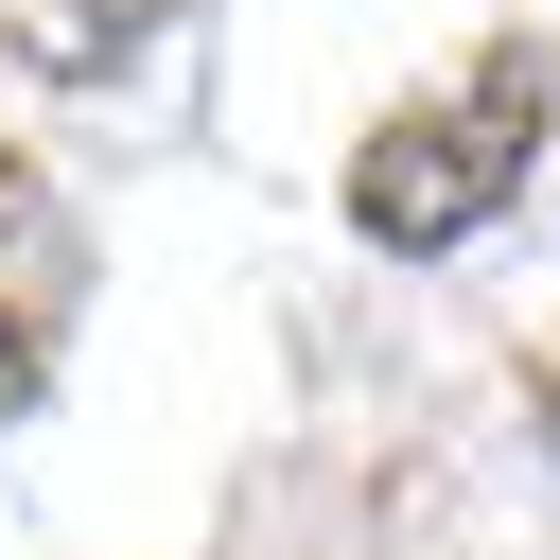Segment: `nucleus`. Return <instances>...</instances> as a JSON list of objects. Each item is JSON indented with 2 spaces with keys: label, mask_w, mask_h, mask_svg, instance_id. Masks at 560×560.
Here are the masks:
<instances>
[{
  "label": "nucleus",
  "mask_w": 560,
  "mask_h": 560,
  "mask_svg": "<svg viewBox=\"0 0 560 560\" xmlns=\"http://www.w3.org/2000/svg\"><path fill=\"white\" fill-rule=\"evenodd\" d=\"M0 35H18V70H122L140 0H0Z\"/></svg>",
  "instance_id": "obj_2"
},
{
  "label": "nucleus",
  "mask_w": 560,
  "mask_h": 560,
  "mask_svg": "<svg viewBox=\"0 0 560 560\" xmlns=\"http://www.w3.org/2000/svg\"><path fill=\"white\" fill-rule=\"evenodd\" d=\"M0 402H18V332H0Z\"/></svg>",
  "instance_id": "obj_3"
},
{
  "label": "nucleus",
  "mask_w": 560,
  "mask_h": 560,
  "mask_svg": "<svg viewBox=\"0 0 560 560\" xmlns=\"http://www.w3.org/2000/svg\"><path fill=\"white\" fill-rule=\"evenodd\" d=\"M542 105H560V88H542V52H472L438 105H402V122L368 140V175H350V228H368V245H402V262H420V245H472V228L525 192V158H542Z\"/></svg>",
  "instance_id": "obj_1"
}]
</instances>
